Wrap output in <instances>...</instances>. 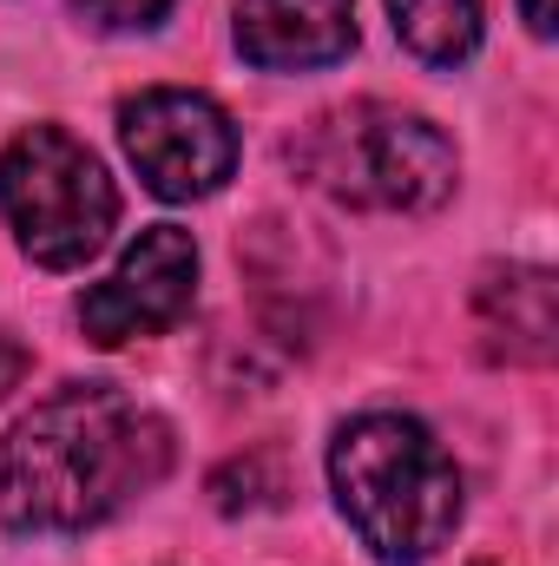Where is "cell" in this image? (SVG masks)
Returning a JSON list of instances; mask_svg holds the SVG:
<instances>
[{
  "label": "cell",
  "mask_w": 559,
  "mask_h": 566,
  "mask_svg": "<svg viewBox=\"0 0 559 566\" xmlns=\"http://www.w3.org/2000/svg\"><path fill=\"white\" fill-rule=\"evenodd\" d=\"M171 428L113 382H66L0 434V521L20 534H86L151 494Z\"/></svg>",
  "instance_id": "obj_1"
},
{
  "label": "cell",
  "mask_w": 559,
  "mask_h": 566,
  "mask_svg": "<svg viewBox=\"0 0 559 566\" xmlns=\"http://www.w3.org/2000/svg\"><path fill=\"white\" fill-rule=\"evenodd\" d=\"M329 488L349 534L382 566L434 560L461 527V468L434 428L395 409L356 416L329 448Z\"/></svg>",
  "instance_id": "obj_2"
},
{
  "label": "cell",
  "mask_w": 559,
  "mask_h": 566,
  "mask_svg": "<svg viewBox=\"0 0 559 566\" xmlns=\"http://www.w3.org/2000/svg\"><path fill=\"white\" fill-rule=\"evenodd\" d=\"M0 218L40 271H80L113 244L119 191L66 126H27L0 145Z\"/></svg>",
  "instance_id": "obj_3"
},
{
  "label": "cell",
  "mask_w": 559,
  "mask_h": 566,
  "mask_svg": "<svg viewBox=\"0 0 559 566\" xmlns=\"http://www.w3.org/2000/svg\"><path fill=\"white\" fill-rule=\"evenodd\" d=\"M296 165L316 191L362 211H428L454 191V145L441 126L382 99L323 113L296 145Z\"/></svg>",
  "instance_id": "obj_4"
},
{
  "label": "cell",
  "mask_w": 559,
  "mask_h": 566,
  "mask_svg": "<svg viewBox=\"0 0 559 566\" xmlns=\"http://www.w3.org/2000/svg\"><path fill=\"white\" fill-rule=\"evenodd\" d=\"M119 145L145 178V191L191 205L211 198L238 171V126L211 93L191 86H151L119 106Z\"/></svg>",
  "instance_id": "obj_5"
},
{
  "label": "cell",
  "mask_w": 559,
  "mask_h": 566,
  "mask_svg": "<svg viewBox=\"0 0 559 566\" xmlns=\"http://www.w3.org/2000/svg\"><path fill=\"white\" fill-rule=\"evenodd\" d=\"M191 303H198V244H191V231L151 224L113 264V277H99L80 296V329L99 349H119V343L178 329L191 316Z\"/></svg>",
  "instance_id": "obj_6"
},
{
  "label": "cell",
  "mask_w": 559,
  "mask_h": 566,
  "mask_svg": "<svg viewBox=\"0 0 559 566\" xmlns=\"http://www.w3.org/2000/svg\"><path fill=\"white\" fill-rule=\"evenodd\" d=\"M356 0H238V53L264 73H316L349 60Z\"/></svg>",
  "instance_id": "obj_7"
},
{
  "label": "cell",
  "mask_w": 559,
  "mask_h": 566,
  "mask_svg": "<svg viewBox=\"0 0 559 566\" xmlns=\"http://www.w3.org/2000/svg\"><path fill=\"white\" fill-rule=\"evenodd\" d=\"M389 20L421 66H467L481 46V0H389Z\"/></svg>",
  "instance_id": "obj_8"
},
{
  "label": "cell",
  "mask_w": 559,
  "mask_h": 566,
  "mask_svg": "<svg viewBox=\"0 0 559 566\" xmlns=\"http://www.w3.org/2000/svg\"><path fill=\"white\" fill-rule=\"evenodd\" d=\"M178 0H80V13L99 27V33H151Z\"/></svg>",
  "instance_id": "obj_9"
},
{
  "label": "cell",
  "mask_w": 559,
  "mask_h": 566,
  "mask_svg": "<svg viewBox=\"0 0 559 566\" xmlns=\"http://www.w3.org/2000/svg\"><path fill=\"white\" fill-rule=\"evenodd\" d=\"M520 13H527V27H534L540 40L553 33V0H520Z\"/></svg>",
  "instance_id": "obj_10"
}]
</instances>
